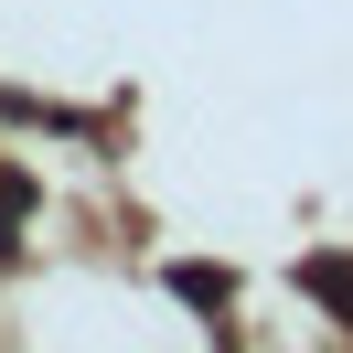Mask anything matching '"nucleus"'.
Segmentation results:
<instances>
[{
    "mask_svg": "<svg viewBox=\"0 0 353 353\" xmlns=\"http://www.w3.org/2000/svg\"><path fill=\"white\" fill-rule=\"evenodd\" d=\"M300 289H310V300H332V310H343V321H353V268H343V257H332V268L310 257V268H300Z\"/></svg>",
    "mask_w": 353,
    "mask_h": 353,
    "instance_id": "1",
    "label": "nucleus"
}]
</instances>
